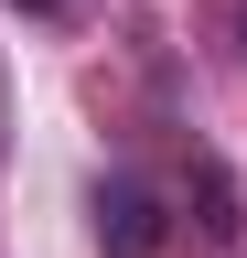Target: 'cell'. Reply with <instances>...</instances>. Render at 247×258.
<instances>
[{
	"label": "cell",
	"mask_w": 247,
	"mask_h": 258,
	"mask_svg": "<svg viewBox=\"0 0 247 258\" xmlns=\"http://www.w3.org/2000/svg\"><path fill=\"white\" fill-rule=\"evenodd\" d=\"M236 43H247V0H236Z\"/></svg>",
	"instance_id": "3957f363"
},
{
	"label": "cell",
	"mask_w": 247,
	"mask_h": 258,
	"mask_svg": "<svg viewBox=\"0 0 247 258\" xmlns=\"http://www.w3.org/2000/svg\"><path fill=\"white\" fill-rule=\"evenodd\" d=\"M22 11H43V22H54V11H75V0H22Z\"/></svg>",
	"instance_id": "7a4b0ae2"
},
{
	"label": "cell",
	"mask_w": 247,
	"mask_h": 258,
	"mask_svg": "<svg viewBox=\"0 0 247 258\" xmlns=\"http://www.w3.org/2000/svg\"><path fill=\"white\" fill-rule=\"evenodd\" d=\"M86 215H97V247L108 258H150L161 247V194H150L140 172H108L97 194H86Z\"/></svg>",
	"instance_id": "6da1fadb"
}]
</instances>
